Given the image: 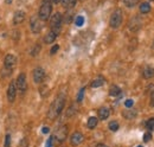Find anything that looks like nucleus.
<instances>
[{
    "label": "nucleus",
    "instance_id": "obj_1",
    "mask_svg": "<svg viewBox=\"0 0 154 147\" xmlns=\"http://www.w3.org/2000/svg\"><path fill=\"white\" fill-rule=\"evenodd\" d=\"M64 104H65V96L64 95H58L56 97V100L51 103V106H50V109H49V112H47L49 119L55 120L61 114L62 110H63Z\"/></svg>",
    "mask_w": 154,
    "mask_h": 147
},
{
    "label": "nucleus",
    "instance_id": "obj_2",
    "mask_svg": "<svg viewBox=\"0 0 154 147\" xmlns=\"http://www.w3.org/2000/svg\"><path fill=\"white\" fill-rule=\"evenodd\" d=\"M51 1L52 0H43V4L39 8V13H38V17L40 20H47L50 18V14H51V11H52V5H51Z\"/></svg>",
    "mask_w": 154,
    "mask_h": 147
},
{
    "label": "nucleus",
    "instance_id": "obj_3",
    "mask_svg": "<svg viewBox=\"0 0 154 147\" xmlns=\"http://www.w3.org/2000/svg\"><path fill=\"white\" fill-rule=\"evenodd\" d=\"M62 20H63V18H62V14L61 13H55L52 15V18H51V31H54L56 34L59 33L61 31V27H62Z\"/></svg>",
    "mask_w": 154,
    "mask_h": 147
},
{
    "label": "nucleus",
    "instance_id": "obj_4",
    "mask_svg": "<svg viewBox=\"0 0 154 147\" xmlns=\"http://www.w3.org/2000/svg\"><path fill=\"white\" fill-rule=\"evenodd\" d=\"M66 135H68V127L66 126H61L58 130L55 132V135L52 138H54L55 142L62 144L66 139Z\"/></svg>",
    "mask_w": 154,
    "mask_h": 147
},
{
    "label": "nucleus",
    "instance_id": "obj_5",
    "mask_svg": "<svg viewBox=\"0 0 154 147\" xmlns=\"http://www.w3.org/2000/svg\"><path fill=\"white\" fill-rule=\"evenodd\" d=\"M121 23H122V12L120 10H116L110 17L109 24L113 29H117L120 25H121Z\"/></svg>",
    "mask_w": 154,
    "mask_h": 147
},
{
    "label": "nucleus",
    "instance_id": "obj_6",
    "mask_svg": "<svg viewBox=\"0 0 154 147\" xmlns=\"http://www.w3.org/2000/svg\"><path fill=\"white\" fill-rule=\"evenodd\" d=\"M17 90H19L20 93L23 94L24 91L26 90V87H27V82H26V75L25 74H20V75L18 76V78H17Z\"/></svg>",
    "mask_w": 154,
    "mask_h": 147
},
{
    "label": "nucleus",
    "instance_id": "obj_7",
    "mask_svg": "<svg viewBox=\"0 0 154 147\" xmlns=\"http://www.w3.org/2000/svg\"><path fill=\"white\" fill-rule=\"evenodd\" d=\"M32 75H33V81L36 83H42L45 78V71L43 68H36L33 70Z\"/></svg>",
    "mask_w": 154,
    "mask_h": 147
},
{
    "label": "nucleus",
    "instance_id": "obj_8",
    "mask_svg": "<svg viewBox=\"0 0 154 147\" xmlns=\"http://www.w3.org/2000/svg\"><path fill=\"white\" fill-rule=\"evenodd\" d=\"M30 25H31V30H32V32H35V33L40 32L42 26H43L42 20L39 19V18H37V17H32V18H31V23H30Z\"/></svg>",
    "mask_w": 154,
    "mask_h": 147
},
{
    "label": "nucleus",
    "instance_id": "obj_9",
    "mask_svg": "<svg viewBox=\"0 0 154 147\" xmlns=\"http://www.w3.org/2000/svg\"><path fill=\"white\" fill-rule=\"evenodd\" d=\"M17 96V84L14 83V81H12L8 84V89H7V99L10 102H14Z\"/></svg>",
    "mask_w": 154,
    "mask_h": 147
},
{
    "label": "nucleus",
    "instance_id": "obj_10",
    "mask_svg": "<svg viewBox=\"0 0 154 147\" xmlns=\"http://www.w3.org/2000/svg\"><path fill=\"white\" fill-rule=\"evenodd\" d=\"M15 63H17L15 56H13V55H6V57H5V60H4V66H6V68L13 70Z\"/></svg>",
    "mask_w": 154,
    "mask_h": 147
},
{
    "label": "nucleus",
    "instance_id": "obj_11",
    "mask_svg": "<svg viewBox=\"0 0 154 147\" xmlns=\"http://www.w3.org/2000/svg\"><path fill=\"white\" fill-rule=\"evenodd\" d=\"M83 140H84L83 134H82V133H79V132H75V133L71 135L70 142H71V145H74V146H78L79 144H82V142H83Z\"/></svg>",
    "mask_w": 154,
    "mask_h": 147
},
{
    "label": "nucleus",
    "instance_id": "obj_12",
    "mask_svg": "<svg viewBox=\"0 0 154 147\" xmlns=\"http://www.w3.org/2000/svg\"><path fill=\"white\" fill-rule=\"evenodd\" d=\"M24 18H25V13L23 11H17L14 13V15H13V24L14 25L20 24L24 20Z\"/></svg>",
    "mask_w": 154,
    "mask_h": 147
},
{
    "label": "nucleus",
    "instance_id": "obj_13",
    "mask_svg": "<svg viewBox=\"0 0 154 147\" xmlns=\"http://www.w3.org/2000/svg\"><path fill=\"white\" fill-rule=\"evenodd\" d=\"M110 115V110L107 107H102L98 109V118L100 120H107Z\"/></svg>",
    "mask_w": 154,
    "mask_h": 147
},
{
    "label": "nucleus",
    "instance_id": "obj_14",
    "mask_svg": "<svg viewBox=\"0 0 154 147\" xmlns=\"http://www.w3.org/2000/svg\"><path fill=\"white\" fill-rule=\"evenodd\" d=\"M140 26H141V22H140V19H139L138 17L133 18V19L130 20V23H129V29H130V31H138V30L140 29Z\"/></svg>",
    "mask_w": 154,
    "mask_h": 147
},
{
    "label": "nucleus",
    "instance_id": "obj_15",
    "mask_svg": "<svg viewBox=\"0 0 154 147\" xmlns=\"http://www.w3.org/2000/svg\"><path fill=\"white\" fill-rule=\"evenodd\" d=\"M56 37H57V34H56L54 31H50V32L44 37L45 44H51V43H54V42L56 41Z\"/></svg>",
    "mask_w": 154,
    "mask_h": 147
},
{
    "label": "nucleus",
    "instance_id": "obj_16",
    "mask_svg": "<svg viewBox=\"0 0 154 147\" xmlns=\"http://www.w3.org/2000/svg\"><path fill=\"white\" fill-rule=\"evenodd\" d=\"M109 95H110L111 97H117V96H120V95H121V89H120L117 85H113V87L110 88V90H109Z\"/></svg>",
    "mask_w": 154,
    "mask_h": 147
},
{
    "label": "nucleus",
    "instance_id": "obj_17",
    "mask_svg": "<svg viewBox=\"0 0 154 147\" xmlns=\"http://www.w3.org/2000/svg\"><path fill=\"white\" fill-rule=\"evenodd\" d=\"M154 76V68L152 66H146L144 69V77L145 78H151Z\"/></svg>",
    "mask_w": 154,
    "mask_h": 147
},
{
    "label": "nucleus",
    "instance_id": "obj_18",
    "mask_svg": "<svg viewBox=\"0 0 154 147\" xmlns=\"http://www.w3.org/2000/svg\"><path fill=\"white\" fill-rule=\"evenodd\" d=\"M103 83H105V78L100 76L91 82V88H100V87L103 85Z\"/></svg>",
    "mask_w": 154,
    "mask_h": 147
},
{
    "label": "nucleus",
    "instance_id": "obj_19",
    "mask_svg": "<svg viewBox=\"0 0 154 147\" xmlns=\"http://www.w3.org/2000/svg\"><path fill=\"white\" fill-rule=\"evenodd\" d=\"M62 3H63V6L65 7V8H72V7H75V5H76V3H77V0H62Z\"/></svg>",
    "mask_w": 154,
    "mask_h": 147
},
{
    "label": "nucleus",
    "instance_id": "obj_20",
    "mask_svg": "<svg viewBox=\"0 0 154 147\" xmlns=\"http://www.w3.org/2000/svg\"><path fill=\"white\" fill-rule=\"evenodd\" d=\"M97 123H98V119L91 116V118H89V120H88V128H90V130H94V128L97 126Z\"/></svg>",
    "mask_w": 154,
    "mask_h": 147
},
{
    "label": "nucleus",
    "instance_id": "obj_21",
    "mask_svg": "<svg viewBox=\"0 0 154 147\" xmlns=\"http://www.w3.org/2000/svg\"><path fill=\"white\" fill-rule=\"evenodd\" d=\"M122 115L126 118V119H134L136 116V112H134V110H123L122 112Z\"/></svg>",
    "mask_w": 154,
    "mask_h": 147
},
{
    "label": "nucleus",
    "instance_id": "obj_22",
    "mask_svg": "<svg viewBox=\"0 0 154 147\" xmlns=\"http://www.w3.org/2000/svg\"><path fill=\"white\" fill-rule=\"evenodd\" d=\"M151 11V5L148 3H142L140 5V12L141 13H148Z\"/></svg>",
    "mask_w": 154,
    "mask_h": 147
},
{
    "label": "nucleus",
    "instance_id": "obj_23",
    "mask_svg": "<svg viewBox=\"0 0 154 147\" xmlns=\"http://www.w3.org/2000/svg\"><path fill=\"white\" fill-rule=\"evenodd\" d=\"M11 74H12V69H8V68H6V66H4V68L1 69V76H3V77H8Z\"/></svg>",
    "mask_w": 154,
    "mask_h": 147
},
{
    "label": "nucleus",
    "instance_id": "obj_24",
    "mask_svg": "<svg viewBox=\"0 0 154 147\" xmlns=\"http://www.w3.org/2000/svg\"><path fill=\"white\" fill-rule=\"evenodd\" d=\"M72 19H74V18H72V12L71 11H68V13L64 15V22L66 24H69V23H71Z\"/></svg>",
    "mask_w": 154,
    "mask_h": 147
},
{
    "label": "nucleus",
    "instance_id": "obj_25",
    "mask_svg": "<svg viewBox=\"0 0 154 147\" xmlns=\"http://www.w3.org/2000/svg\"><path fill=\"white\" fill-rule=\"evenodd\" d=\"M109 130L113 132H116L118 130V122L117 121H111L109 122Z\"/></svg>",
    "mask_w": 154,
    "mask_h": 147
},
{
    "label": "nucleus",
    "instance_id": "obj_26",
    "mask_svg": "<svg viewBox=\"0 0 154 147\" xmlns=\"http://www.w3.org/2000/svg\"><path fill=\"white\" fill-rule=\"evenodd\" d=\"M138 1H139V0H123V3H125V5H126L127 7H133V6H135L136 4H138Z\"/></svg>",
    "mask_w": 154,
    "mask_h": 147
},
{
    "label": "nucleus",
    "instance_id": "obj_27",
    "mask_svg": "<svg viewBox=\"0 0 154 147\" xmlns=\"http://www.w3.org/2000/svg\"><path fill=\"white\" fill-rule=\"evenodd\" d=\"M75 24H76L77 26H82V25L84 24V17H82V15L76 17V19H75Z\"/></svg>",
    "mask_w": 154,
    "mask_h": 147
},
{
    "label": "nucleus",
    "instance_id": "obj_28",
    "mask_svg": "<svg viewBox=\"0 0 154 147\" xmlns=\"http://www.w3.org/2000/svg\"><path fill=\"white\" fill-rule=\"evenodd\" d=\"M39 51H40V45L39 44H36L35 46H33L32 51H31V55H32V56H37Z\"/></svg>",
    "mask_w": 154,
    "mask_h": 147
},
{
    "label": "nucleus",
    "instance_id": "obj_29",
    "mask_svg": "<svg viewBox=\"0 0 154 147\" xmlns=\"http://www.w3.org/2000/svg\"><path fill=\"white\" fill-rule=\"evenodd\" d=\"M146 127L148 128L149 131H152V130H154V118H152V119H149L147 122H146Z\"/></svg>",
    "mask_w": 154,
    "mask_h": 147
},
{
    "label": "nucleus",
    "instance_id": "obj_30",
    "mask_svg": "<svg viewBox=\"0 0 154 147\" xmlns=\"http://www.w3.org/2000/svg\"><path fill=\"white\" fill-rule=\"evenodd\" d=\"M151 140H152V133H151V132L145 133V134H144V141H145V142H148V141H151Z\"/></svg>",
    "mask_w": 154,
    "mask_h": 147
},
{
    "label": "nucleus",
    "instance_id": "obj_31",
    "mask_svg": "<svg viewBox=\"0 0 154 147\" xmlns=\"http://www.w3.org/2000/svg\"><path fill=\"white\" fill-rule=\"evenodd\" d=\"M11 146V135L7 134L6 138H5V144H4V147H10Z\"/></svg>",
    "mask_w": 154,
    "mask_h": 147
},
{
    "label": "nucleus",
    "instance_id": "obj_32",
    "mask_svg": "<svg viewBox=\"0 0 154 147\" xmlns=\"http://www.w3.org/2000/svg\"><path fill=\"white\" fill-rule=\"evenodd\" d=\"M84 91H85V89H84V88H82V89L79 90V93H78V97H77V101H78V102H81V101L83 100V96H84Z\"/></svg>",
    "mask_w": 154,
    "mask_h": 147
},
{
    "label": "nucleus",
    "instance_id": "obj_33",
    "mask_svg": "<svg viewBox=\"0 0 154 147\" xmlns=\"http://www.w3.org/2000/svg\"><path fill=\"white\" fill-rule=\"evenodd\" d=\"M58 49H59V45H54L52 49L50 50V53H51V55H55V53L58 51Z\"/></svg>",
    "mask_w": 154,
    "mask_h": 147
},
{
    "label": "nucleus",
    "instance_id": "obj_34",
    "mask_svg": "<svg viewBox=\"0 0 154 147\" xmlns=\"http://www.w3.org/2000/svg\"><path fill=\"white\" fill-rule=\"evenodd\" d=\"M133 104H134V101H133V100H127V101L125 102V106H126L127 108H132Z\"/></svg>",
    "mask_w": 154,
    "mask_h": 147
},
{
    "label": "nucleus",
    "instance_id": "obj_35",
    "mask_svg": "<svg viewBox=\"0 0 154 147\" xmlns=\"http://www.w3.org/2000/svg\"><path fill=\"white\" fill-rule=\"evenodd\" d=\"M27 140L26 139H23L20 142H19V147H27Z\"/></svg>",
    "mask_w": 154,
    "mask_h": 147
},
{
    "label": "nucleus",
    "instance_id": "obj_36",
    "mask_svg": "<svg viewBox=\"0 0 154 147\" xmlns=\"http://www.w3.org/2000/svg\"><path fill=\"white\" fill-rule=\"evenodd\" d=\"M149 104L154 108V91H153V93L151 94V100H149Z\"/></svg>",
    "mask_w": 154,
    "mask_h": 147
},
{
    "label": "nucleus",
    "instance_id": "obj_37",
    "mask_svg": "<svg viewBox=\"0 0 154 147\" xmlns=\"http://www.w3.org/2000/svg\"><path fill=\"white\" fill-rule=\"evenodd\" d=\"M49 131H50V130H49L47 127H43V128H42V133H43V134H47Z\"/></svg>",
    "mask_w": 154,
    "mask_h": 147
},
{
    "label": "nucleus",
    "instance_id": "obj_38",
    "mask_svg": "<svg viewBox=\"0 0 154 147\" xmlns=\"http://www.w3.org/2000/svg\"><path fill=\"white\" fill-rule=\"evenodd\" d=\"M96 147H109V146H107V145H105V144H97Z\"/></svg>",
    "mask_w": 154,
    "mask_h": 147
},
{
    "label": "nucleus",
    "instance_id": "obj_39",
    "mask_svg": "<svg viewBox=\"0 0 154 147\" xmlns=\"http://www.w3.org/2000/svg\"><path fill=\"white\" fill-rule=\"evenodd\" d=\"M52 1H54L55 4H59V3L62 1V0H52Z\"/></svg>",
    "mask_w": 154,
    "mask_h": 147
},
{
    "label": "nucleus",
    "instance_id": "obj_40",
    "mask_svg": "<svg viewBox=\"0 0 154 147\" xmlns=\"http://www.w3.org/2000/svg\"><path fill=\"white\" fill-rule=\"evenodd\" d=\"M6 3H7V4H11V3H12V0H6Z\"/></svg>",
    "mask_w": 154,
    "mask_h": 147
},
{
    "label": "nucleus",
    "instance_id": "obj_41",
    "mask_svg": "<svg viewBox=\"0 0 154 147\" xmlns=\"http://www.w3.org/2000/svg\"><path fill=\"white\" fill-rule=\"evenodd\" d=\"M138 147H144V146H138Z\"/></svg>",
    "mask_w": 154,
    "mask_h": 147
},
{
    "label": "nucleus",
    "instance_id": "obj_42",
    "mask_svg": "<svg viewBox=\"0 0 154 147\" xmlns=\"http://www.w3.org/2000/svg\"><path fill=\"white\" fill-rule=\"evenodd\" d=\"M151 1H154V0H151Z\"/></svg>",
    "mask_w": 154,
    "mask_h": 147
}]
</instances>
